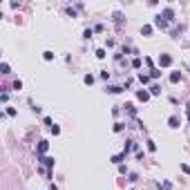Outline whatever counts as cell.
Masks as SVG:
<instances>
[{"mask_svg": "<svg viewBox=\"0 0 190 190\" xmlns=\"http://www.w3.org/2000/svg\"><path fill=\"white\" fill-rule=\"evenodd\" d=\"M159 65H161V67H170V65H172V56L161 54V56H159Z\"/></svg>", "mask_w": 190, "mask_h": 190, "instance_id": "obj_1", "label": "cell"}, {"mask_svg": "<svg viewBox=\"0 0 190 190\" xmlns=\"http://www.w3.org/2000/svg\"><path fill=\"white\" fill-rule=\"evenodd\" d=\"M161 18H165L168 23H170V20H174V9H172V7H165L163 14H161Z\"/></svg>", "mask_w": 190, "mask_h": 190, "instance_id": "obj_2", "label": "cell"}, {"mask_svg": "<svg viewBox=\"0 0 190 190\" xmlns=\"http://www.w3.org/2000/svg\"><path fill=\"white\" fill-rule=\"evenodd\" d=\"M47 148H49V143H47V141H40V143H38V157H45Z\"/></svg>", "mask_w": 190, "mask_h": 190, "instance_id": "obj_3", "label": "cell"}, {"mask_svg": "<svg viewBox=\"0 0 190 190\" xmlns=\"http://www.w3.org/2000/svg\"><path fill=\"white\" fill-rule=\"evenodd\" d=\"M154 25L159 27V29H165V27H168V20H165V18H161V16H157V18H154Z\"/></svg>", "mask_w": 190, "mask_h": 190, "instance_id": "obj_4", "label": "cell"}, {"mask_svg": "<svg viewBox=\"0 0 190 190\" xmlns=\"http://www.w3.org/2000/svg\"><path fill=\"white\" fill-rule=\"evenodd\" d=\"M40 163L47 165V168H54V159L52 157H40Z\"/></svg>", "mask_w": 190, "mask_h": 190, "instance_id": "obj_5", "label": "cell"}, {"mask_svg": "<svg viewBox=\"0 0 190 190\" xmlns=\"http://www.w3.org/2000/svg\"><path fill=\"white\" fill-rule=\"evenodd\" d=\"M137 96H139V101H143V103H146L148 98H150V92H146V90H141V92H137Z\"/></svg>", "mask_w": 190, "mask_h": 190, "instance_id": "obj_6", "label": "cell"}, {"mask_svg": "<svg viewBox=\"0 0 190 190\" xmlns=\"http://www.w3.org/2000/svg\"><path fill=\"white\" fill-rule=\"evenodd\" d=\"M107 92H110V94H119V92H123V87H119V85H110V87H107Z\"/></svg>", "mask_w": 190, "mask_h": 190, "instance_id": "obj_7", "label": "cell"}, {"mask_svg": "<svg viewBox=\"0 0 190 190\" xmlns=\"http://www.w3.org/2000/svg\"><path fill=\"white\" fill-rule=\"evenodd\" d=\"M170 81H172V83H179V81H181V74H179V72H172V74H170Z\"/></svg>", "mask_w": 190, "mask_h": 190, "instance_id": "obj_8", "label": "cell"}, {"mask_svg": "<svg viewBox=\"0 0 190 190\" xmlns=\"http://www.w3.org/2000/svg\"><path fill=\"white\" fill-rule=\"evenodd\" d=\"M168 123H170V128H179V119H177V116H170Z\"/></svg>", "mask_w": 190, "mask_h": 190, "instance_id": "obj_9", "label": "cell"}, {"mask_svg": "<svg viewBox=\"0 0 190 190\" xmlns=\"http://www.w3.org/2000/svg\"><path fill=\"white\" fill-rule=\"evenodd\" d=\"M141 34H143V36H150V34H152V27H150V25H143V27H141Z\"/></svg>", "mask_w": 190, "mask_h": 190, "instance_id": "obj_10", "label": "cell"}, {"mask_svg": "<svg viewBox=\"0 0 190 190\" xmlns=\"http://www.w3.org/2000/svg\"><path fill=\"white\" fill-rule=\"evenodd\" d=\"M123 159H125V152H121V154H116V157H112V161H114V163H121Z\"/></svg>", "mask_w": 190, "mask_h": 190, "instance_id": "obj_11", "label": "cell"}, {"mask_svg": "<svg viewBox=\"0 0 190 190\" xmlns=\"http://www.w3.org/2000/svg\"><path fill=\"white\" fill-rule=\"evenodd\" d=\"M150 94H161V87H159V85H152V87H150Z\"/></svg>", "mask_w": 190, "mask_h": 190, "instance_id": "obj_12", "label": "cell"}, {"mask_svg": "<svg viewBox=\"0 0 190 190\" xmlns=\"http://www.w3.org/2000/svg\"><path fill=\"white\" fill-rule=\"evenodd\" d=\"M139 81L146 85V83H150V76H146V74H139Z\"/></svg>", "mask_w": 190, "mask_h": 190, "instance_id": "obj_13", "label": "cell"}, {"mask_svg": "<svg viewBox=\"0 0 190 190\" xmlns=\"http://www.w3.org/2000/svg\"><path fill=\"white\" fill-rule=\"evenodd\" d=\"M83 81H85L87 85H92V83H94V76H92V74H87V76H85V78H83Z\"/></svg>", "mask_w": 190, "mask_h": 190, "instance_id": "obj_14", "label": "cell"}, {"mask_svg": "<svg viewBox=\"0 0 190 190\" xmlns=\"http://www.w3.org/2000/svg\"><path fill=\"white\" fill-rule=\"evenodd\" d=\"M148 150H150V152H154V150H157V143H154V141H148Z\"/></svg>", "mask_w": 190, "mask_h": 190, "instance_id": "obj_15", "label": "cell"}, {"mask_svg": "<svg viewBox=\"0 0 190 190\" xmlns=\"http://www.w3.org/2000/svg\"><path fill=\"white\" fill-rule=\"evenodd\" d=\"M0 72H2V74H9V65H7V63H2V65H0Z\"/></svg>", "mask_w": 190, "mask_h": 190, "instance_id": "obj_16", "label": "cell"}, {"mask_svg": "<svg viewBox=\"0 0 190 190\" xmlns=\"http://www.w3.org/2000/svg\"><path fill=\"white\" fill-rule=\"evenodd\" d=\"M161 76V72H159V69H152V72H150V78H159Z\"/></svg>", "mask_w": 190, "mask_h": 190, "instance_id": "obj_17", "label": "cell"}, {"mask_svg": "<svg viewBox=\"0 0 190 190\" xmlns=\"http://www.w3.org/2000/svg\"><path fill=\"white\" fill-rule=\"evenodd\" d=\"M43 58H45V61H52L54 54H52V52H45V54H43Z\"/></svg>", "mask_w": 190, "mask_h": 190, "instance_id": "obj_18", "label": "cell"}, {"mask_svg": "<svg viewBox=\"0 0 190 190\" xmlns=\"http://www.w3.org/2000/svg\"><path fill=\"white\" fill-rule=\"evenodd\" d=\"M114 23H116V25H121V14H119V11L114 14Z\"/></svg>", "mask_w": 190, "mask_h": 190, "instance_id": "obj_19", "label": "cell"}, {"mask_svg": "<svg viewBox=\"0 0 190 190\" xmlns=\"http://www.w3.org/2000/svg\"><path fill=\"white\" fill-rule=\"evenodd\" d=\"M123 130V123H114V132H121Z\"/></svg>", "mask_w": 190, "mask_h": 190, "instance_id": "obj_20", "label": "cell"}, {"mask_svg": "<svg viewBox=\"0 0 190 190\" xmlns=\"http://www.w3.org/2000/svg\"><path fill=\"white\" fill-rule=\"evenodd\" d=\"M96 56H98V58H105V49H96Z\"/></svg>", "mask_w": 190, "mask_h": 190, "instance_id": "obj_21", "label": "cell"}, {"mask_svg": "<svg viewBox=\"0 0 190 190\" xmlns=\"http://www.w3.org/2000/svg\"><path fill=\"white\" fill-rule=\"evenodd\" d=\"M132 67H141V58H134V61H132Z\"/></svg>", "mask_w": 190, "mask_h": 190, "instance_id": "obj_22", "label": "cell"}, {"mask_svg": "<svg viewBox=\"0 0 190 190\" xmlns=\"http://www.w3.org/2000/svg\"><path fill=\"white\" fill-rule=\"evenodd\" d=\"M163 190H172V183H170V181H163Z\"/></svg>", "mask_w": 190, "mask_h": 190, "instance_id": "obj_23", "label": "cell"}]
</instances>
